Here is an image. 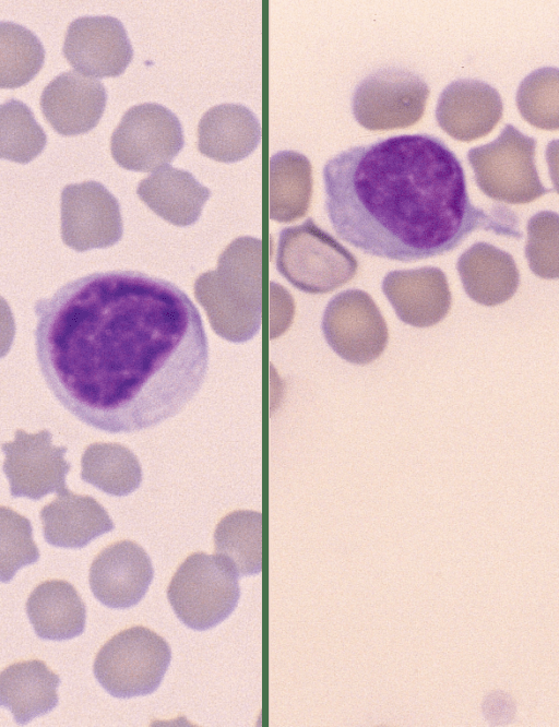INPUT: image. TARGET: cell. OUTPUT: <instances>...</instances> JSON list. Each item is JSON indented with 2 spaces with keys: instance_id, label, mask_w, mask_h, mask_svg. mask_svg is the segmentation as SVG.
<instances>
[{
  "instance_id": "6da1fadb",
  "label": "cell",
  "mask_w": 559,
  "mask_h": 727,
  "mask_svg": "<svg viewBox=\"0 0 559 727\" xmlns=\"http://www.w3.org/2000/svg\"><path fill=\"white\" fill-rule=\"evenodd\" d=\"M41 376L84 424L135 432L178 414L209 366L202 318L174 283L138 271L78 277L34 307Z\"/></svg>"
},
{
  "instance_id": "7a4b0ae2",
  "label": "cell",
  "mask_w": 559,
  "mask_h": 727,
  "mask_svg": "<svg viewBox=\"0 0 559 727\" xmlns=\"http://www.w3.org/2000/svg\"><path fill=\"white\" fill-rule=\"evenodd\" d=\"M323 181L333 229L367 254L411 262L444 254L478 229L522 237L511 210L471 202L461 162L433 135L349 147L325 163Z\"/></svg>"
},
{
  "instance_id": "3957f363",
  "label": "cell",
  "mask_w": 559,
  "mask_h": 727,
  "mask_svg": "<svg viewBox=\"0 0 559 727\" xmlns=\"http://www.w3.org/2000/svg\"><path fill=\"white\" fill-rule=\"evenodd\" d=\"M194 297L218 336L234 343L252 338L262 322L261 239L233 240L221 253L216 270L195 279Z\"/></svg>"
},
{
  "instance_id": "277c9868",
  "label": "cell",
  "mask_w": 559,
  "mask_h": 727,
  "mask_svg": "<svg viewBox=\"0 0 559 727\" xmlns=\"http://www.w3.org/2000/svg\"><path fill=\"white\" fill-rule=\"evenodd\" d=\"M239 574L219 555H190L178 568L167 588L177 617L189 628L207 630L225 620L236 608Z\"/></svg>"
},
{
  "instance_id": "5b68a950",
  "label": "cell",
  "mask_w": 559,
  "mask_h": 727,
  "mask_svg": "<svg viewBox=\"0 0 559 727\" xmlns=\"http://www.w3.org/2000/svg\"><path fill=\"white\" fill-rule=\"evenodd\" d=\"M276 269L297 289L325 294L349 282L358 262L309 217L301 225L280 233Z\"/></svg>"
},
{
  "instance_id": "8992f818",
  "label": "cell",
  "mask_w": 559,
  "mask_h": 727,
  "mask_svg": "<svg viewBox=\"0 0 559 727\" xmlns=\"http://www.w3.org/2000/svg\"><path fill=\"white\" fill-rule=\"evenodd\" d=\"M170 659L168 643L152 630L136 625L105 643L93 670L97 681L112 696H140L159 687Z\"/></svg>"
},
{
  "instance_id": "52a82bcc",
  "label": "cell",
  "mask_w": 559,
  "mask_h": 727,
  "mask_svg": "<svg viewBox=\"0 0 559 727\" xmlns=\"http://www.w3.org/2000/svg\"><path fill=\"white\" fill-rule=\"evenodd\" d=\"M536 140L507 124L492 142L473 147L467 159L478 188L489 198L528 203L548 193L535 166Z\"/></svg>"
},
{
  "instance_id": "ba28073f",
  "label": "cell",
  "mask_w": 559,
  "mask_h": 727,
  "mask_svg": "<svg viewBox=\"0 0 559 727\" xmlns=\"http://www.w3.org/2000/svg\"><path fill=\"white\" fill-rule=\"evenodd\" d=\"M177 116L157 103H143L126 111L110 140L116 163L133 171H154L169 164L183 147Z\"/></svg>"
},
{
  "instance_id": "9c48e42d",
  "label": "cell",
  "mask_w": 559,
  "mask_h": 727,
  "mask_svg": "<svg viewBox=\"0 0 559 727\" xmlns=\"http://www.w3.org/2000/svg\"><path fill=\"white\" fill-rule=\"evenodd\" d=\"M428 96L429 86L414 72L382 68L357 85L352 99L353 115L368 130L402 129L421 118Z\"/></svg>"
},
{
  "instance_id": "30bf717a",
  "label": "cell",
  "mask_w": 559,
  "mask_h": 727,
  "mask_svg": "<svg viewBox=\"0 0 559 727\" xmlns=\"http://www.w3.org/2000/svg\"><path fill=\"white\" fill-rule=\"evenodd\" d=\"M329 346L343 359L367 365L385 349L388 326L370 295L347 289L330 299L321 323Z\"/></svg>"
},
{
  "instance_id": "8fae6325",
  "label": "cell",
  "mask_w": 559,
  "mask_h": 727,
  "mask_svg": "<svg viewBox=\"0 0 559 727\" xmlns=\"http://www.w3.org/2000/svg\"><path fill=\"white\" fill-rule=\"evenodd\" d=\"M123 233L117 199L98 181L68 184L61 192V237L83 252L117 243Z\"/></svg>"
},
{
  "instance_id": "7c38bea8",
  "label": "cell",
  "mask_w": 559,
  "mask_h": 727,
  "mask_svg": "<svg viewBox=\"0 0 559 727\" xmlns=\"http://www.w3.org/2000/svg\"><path fill=\"white\" fill-rule=\"evenodd\" d=\"M2 451L12 497L39 500L68 489L66 476L71 464L63 457L67 446H55L47 429L37 433L17 429L14 440L2 444Z\"/></svg>"
},
{
  "instance_id": "4fadbf2b",
  "label": "cell",
  "mask_w": 559,
  "mask_h": 727,
  "mask_svg": "<svg viewBox=\"0 0 559 727\" xmlns=\"http://www.w3.org/2000/svg\"><path fill=\"white\" fill-rule=\"evenodd\" d=\"M63 55L87 76L110 78L124 72L133 49L122 23L110 15L81 16L67 29Z\"/></svg>"
},
{
  "instance_id": "5bb4252c",
  "label": "cell",
  "mask_w": 559,
  "mask_h": 727,
  "mask_svg": "<svg viewBox=\"0 0 559 727\" xmlns=\"http://www.w3.org/2000/svg\"><path fill=\"white\" fill-rule=\"evenodd\" d=\"M154 569L146 551L136 543L121 540L104 548L90 569L94 596L110 608H129L146 594Z\"/></svg>"
},
{
  "instance_id": "9a60e30c",
  "label": "cell",
  "mask_w": 559,
  "mask_h": 727,
  "mask_svg": "<svg viewBox=\"0 0 559 727\" xmlns=\"http://www.w3.org/2000/svg\"><path fill=\"white\" fill-rule=\"evenodd\" d=\"M502 99L486 82L460 79L441 92L436 119L455 140L468 142L488 134L502 117Z\"/></svg>"
},
{
  "instance_id": "2e32d148",
  "label": "cell",
  "mask_w": 559,
  "mask_h": 727,
  "mask_svg": "<svg viewBox=\"0 0 559 727\" xmlns=\"http://www.w3.org/2000/svg\"><path fill=\"white\" fill-rule=\"evenodd\" d=\"M107 92L103 83L78 71L57 75L43 91L44 116L62 135H76L92 130L103 116Z\"/></svg>"
},
{
  "instance_id": "e0dca14e",
  "label": "cell",
  "mask_w": 559,
  "mask_h": 727,
  "mask_svg": "<svg viewBox=\"0 0 559 727\" xmlns=\"http://www.w3.org/2000/svg\"><path fill=\"white\" fill-rule=\"evenodd\" d=\"M382 291L401 321L416 327L440 322L451 306L445 274L435 266L389 272Z\"/></svg>"
},
{
  "instance_id": "ac0fdd59",
  "label": "cell",
  "mask_w": 559,
  "mask_h": 727,
  "mask_svg": "<svg viewBox=\"0 0 559 727\" xmlns=\"http://www.w3.org/2000/svg\"><path fill=\"white\" fill-rule=\"evenodd\" d=\"M39 517L45 540L61 548H83L115 527L107 511L92 497L69 489L45 505Z\"/></svg>"
},
{
  "instance_id": "d6986e66",
  "label": "cell",
  "mask_w": 559,
  "mask_h": 727,
  "mask_svg": "<svg viewBox=\"0 0 559 727\" xmlns=\"http://www.w3.org/2000/svg\"><path fill=\"white\" fill-rule=\"evenodd\" d=\"M261 141L255 115L240 104L210 108L198 126V150L223 163H235L251 154Z\"/></svg>"
},
{
  "instance_id": "ffe728a7",
  "label": "cell",
  "mask_w": 559,
  "mask_h": 727,
  "mask_svg": "<svg viewBox=\"0 0 559 727\" xmlns=\"http://www.w3.org/2000/svg\"><path fill=\"white\" fill-rule=\"evenodd\" d=\"M136 194L165 221L189 226L199 219L211 191L191 172L167 164L144 178L138 184Z\"/></svg>"
},
{
  "instance_id": "44dd1931",
  "label": "cell",
  "mask_w": 559,
  "mask_h": 727,
  "mask_svg": "<svg viewBox=\"0 0 559 727\" xmlns=\"http://www.w3.org/2000/svg\"><path fill=\"white\" fill-rule=\"evenodd\" d=\"M456 269L466 294L480 305L502 303L519 287L520 275L512 255L487 242H476L464 251Z\"/></svg>"
},
{
  "instance_id": "7402d4cb",
  "label": "cell",
  "mask_w": 559,
  "mask_h": 727,
  "mask_svg": "<svg viewBox=\"0 0 559 727\" xmlns=\"http://www.w3.org/2000/svg\"><path fill=\"white\" fill-rule=\"evenodd\" d=\"M59 683V676L40 660L12 664L0 674V703L24 725L58 704Z\"/></svg>"
},
{
  "instance_id": "603a6c76",
  "label": "cell",
  "mask_w": 559,
  "mask_h": 727,
  "mask_svg": "<svg viewBox=\"0 0 559 727\" xmlns=\"http://www.w3.org/2000/svg\"><path fill=\"white\" fill-rule=\"evenodd\" d=\"M26 612L36 634L45 640H69L83 633L85 604L66 581H46L31 593Z\"/></svg>"
},
{
  "instance_id": "cb8c5ba5",
  "label": "cell",
  "mask_w": 559,
  "mask_h": 727,
  "mask_svg": "<svg viewBox=\"0 0 559 727\" xmlns=\"http://www.w3.org/2000/svg\"><path fill=\"white\" fill-rule=\"evenodd\" d=\"M269 170L270 218L289 223L305 216L312 193L309 159L295 151H281L271 156Z\"/></svg>"
},
{
  "instance_id": "d4e9b609",
  "label": "cell",
  "mask_w": 559,
  "mask_h": 727,
  "mask_svg": "<svg viewBox=\"0 0 559 727\" xmlns=\"http://www.w3.org/2000/svg\"><path fill=\"white\" fill-rule=\"evenodd\" d=\"M81 478L99 490L121 497L133 492L142 481L138 457L119 443H92L81 460Z\"/></svg>"
},
{
  "instance_id": "484cf974",
  "label": "cell",
  "mask_w": 559,
  "mask_h": 727,
  "mask_svg": "<svg viewBox=\"0 0 559 727\" xmlns=\"http://www.w3.org/2000/svg\"><path fill=\"white\" fill-rule=\"evenodd\" d=\"M215 553L227 559L239 576L257 574L262 569V514L235 511L217 524Z\"/></svg>"
},
{
  "instance_id": "4316f807",
  "label": "cell",
  "mask_w": 559,
  "mask_h": 727,
  "mask_svg": "<svg viewBox=\"0 0 559 727\" xmlns=\"http://www.w3.org/2000/svg\"><path fill=\"white\" fill-rule=\"evenodd\" d=\"M45 49L26 27L0 23V86L15 88L29 82L41 69Z\"/></svg>"
},
{
  "instance_id": "83f0119b",
  "label": "cell",
  "mask_w": 559,
  "mask_h": 727,
  "mask_svg": "<svg viewBox=\"0 0 559 727\" xmlns=\"http://www.w3.org/2000/svg\"><path fill=\"white\" fill-rule=\"evenodd\" d=\"M47 136L33 111L21 100L11 98L0 107V156L26 164L44 150Z\"/></svg>"
},
{
  "instance_id": "f1b7e54d",
  "label": "cell",
  "mask_w": 559,
  "mask_h": 727,
  "mask_svg": "<svg viewBox=\"0 0 559 727\" xmlns=\"http://www.w3.org/2000/svg\"><path fill=\"white\" fill-rule=\"evenodd\" d=\"M521 116L532 126L559 129V69L545 67L522 80L516 92Z\"/></svg>"
},
{
  "instance_id": "f546056e",
  "label": "cell",
  "mask_w": 559,
  "mask_h": 727,
  "mask_svg": "<svg viewBox=\"0 0 559 727\" xmlns=\"http://www.w3.org/2000/svg\"><path fill=\"white\" fill-rule=\"evenodd\" d=\"M31 522L10 508L0 509V577L9 582L15 572L39 559Z\"/></svg>"
},
{
  "instance_id": "4dcf8cb0",
  "label": "cell",
  "mask_w": 559,
  "mask_h": 727,
  "mask_svg": "<svg viewBox=\"0 0 559 727\" xmlns=\"http://www.w3.org/2000/svg\"><path fill=\"white\" fill-rule=\"evenodd\" d=\"M525 255L531 270L544 278L559 277V215L539 212L527 224Z\"/></svg>"
},
{
  "instance_id": "1f68e13d",
  "label": "cell",
  "mask_w": 559,
  "mask_h": 727,
  "mask_svg": "<svg viewBox=\"0 0 559 727\" xmlns=\"http://www.w3.org/2000/svg\"><path fill=\"white\" fill-rule=\"evenodd\" d=\"M270 289L271 338H275L290 323L294 315V300L289 293L277 283L271 282Z\"/></svg>"
}]
</instances>
